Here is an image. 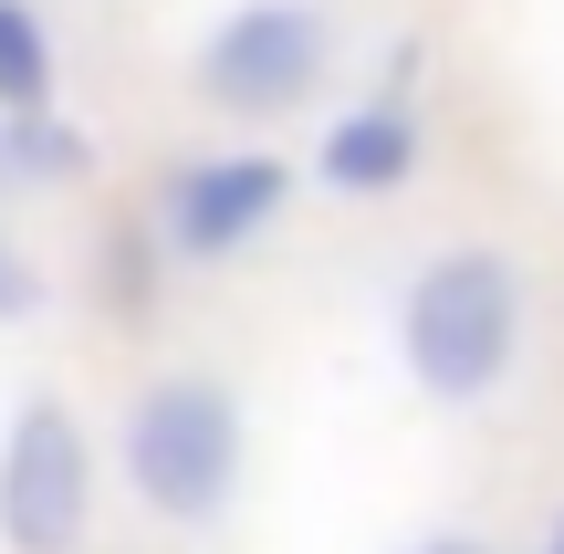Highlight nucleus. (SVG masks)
Instances as JSON below:
<instances>
[{
	"instance_id": "obj_1",
	"label": "nucleus",
	"mask_w": 564,
	"mask_h": 554,
	"mask_svg": "<svg viewBox=\"0 0 564 554\" xmlns=\"http://www.w3.org/2000/svg\"><path fill=\"white\" fill-rule=\"evenodd\" d=\"M523 325H533V293L502 251L460 241V251H429L398 293V356L419 377L429 409H481L512 367H523Z\"/></svg>"
},
{
	"instance_id": "obj_2",
	"label": "nucleus",
	"mask_w": 564,
	"mask_h": 554,
	"mask_svg": "<svg viewBox=\"0 0 564 554\" xmlns=\"http://www.w3.org/2000/svg\"><path fill=\"white\" fill-rule=\"evenodd\" d=\"M116 471L137 492V513L158 523H220L241 502V398L220 377L178 367V377H147L126 398V430H116Z\"/></svg>"
},
{
	"instance_id": "obj_3",
	"label": "nucleus",
	"mask_w": 564,
	"mask_h": 554,
	"mask_svg": "<svg viewBox=\"0 0 564 554\" xmlns=\"http://www.w3.org/2000/svg\"><path fill=\"white\" fill-rule=\"evenodd\" d=\"M84 534H95V439L63 398H21L0 419V544L84 554Z\"/></svg>"
},
{
	"instance_id": "obj_4",
	"label": "nucleus",
	"mask_w": 564,
	"mask_h": 554,
	"mask_svg": "<svg viewBox=\"0 0 564 554\" xmlns=\"http://www.w3.org/2000/svg\"><path fill=\"white\" fill-rule=\"evenodd\" d=\"M324 63H335V32H324L314 0H241V11L199 42L188 84H199V105H220V116L272 126V116H293V105H314Z\"/></svg>"
},
{
	"instance_id": "obj_5",
	"label": "nucleus",
	"mask_w": 564,
	"mask_h": 554,
	"mask_svg": "<svg viewBox=\"0 0 564 554\" xmlns=\"http://www.w3.org/2000/svg\"><path fill=\"white\" fill-rule=\"evenodd\" d=\"M293 167L272 146H230V157H178L158 178V241L167 262H241L251 241L282 220Z\"/></svg>"
},
{
	"instance_id": "obj_6",
	"label": "nucleus",
	"mask_w": 564,
	"mask_h": 554,
	"mask_svg": "<svg viewBox=\"0 0 564 554\" xmlns=\"http://www.w3.org/2000/svg\"><path fill=\"white\" fill-rule=\"evenodd\" d=\"M429 157V126L408 116V95H377V105H345L335 126H324L314 146V178L345 188V199H387V188H408Z\"/></svg>"
},
{
	"instance_id": "obj_7",
	"label": "nucleus",
	"mask_w": 564,
	"mask_h": 554,
	"mask_svg": "<svg viewBox=\"0 0 564 554\" xmlns=\"http://www.w3.org/2000/svg\"><path fill=\"white\" fill-rule=\"evenodd\" d=\"M158 272H167L158 220H105L95 230V293H105L116 325H158Z\"/></svg>"
},
{
	"instance_id": "obj_8",
	"label": "nucleus",
	"mask_w": 564,
	"mask_h": 554,
	"mask_svg": "<svg viewBox=\"0 0 564 554\" xmlns=\"http://www.w3.org/2000/svg\"><path fill=\"white\" fill-rule=\"evenodd\" d=\"M95 167V137L84 126H63L53 105L42 116H0V188H63Z\"/></svg>"
},
{
	"instance_id": "obj_9",
	"label": "nucleus",
	"mask_w": 564,
	"mask_h": 554,
	"mask_svg": "<svg viewBox=\"0 0 564 554\" xmlns=\"http://www.w3.org/2000/svg\"><path fill=\"white\" fill-rule=\"evenodd\" d=\"M53 21L32 0H0V116H42L53 105Z\"/></svg>"
},
{
	"instance_id": "obj_10",
	"label": "nucleus",
	"mask_w": 564,
	"mask_h": 554,
	"mask_svg": "<svg viewBox=\"0 0 564 554\" xmlns=\"http://www.w3.org/2000/svg\"><path fill=\"white\" fill-rule=\"evenodd\" d=\"M42 314V272H32V251L0 230V325H32Z\"/></svg>"
},
{
	"instance_id": "obj_11",
	"label": "nucleus",
	"mask_w": 564,
	"mask_h": 554,
	"mask_svg": "<svg viewBox=\"0 0 564 554\" xmlns=\"http://www.w3.org/2000/svg\"><path fill=\"white\" fill-rule=\"evenodd\" d=\"M408 554H491L481 534H429V544H408Z\"/></svg>"
},
{
	"instance_id": "obj_12",
	"label": "nucleus",
	"mask_w": 564,
	"mask_h": 554,
	"mask_svg": "<svg viewBox=\"0 0 564 554\" xmlns=\"http://www.w3.org/2000/svg\"><path fill=\"white\" fill-rule=\"evenodd\" d=\"M533 554H564V513H554V523H544V544H533Z\"/></svg>"
}]
</instances>
